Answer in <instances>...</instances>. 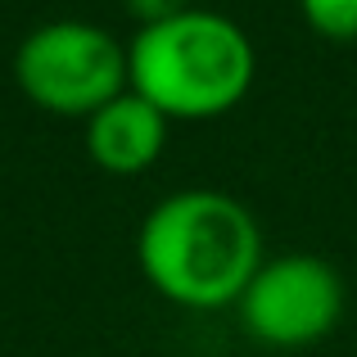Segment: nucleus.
<instances>
[{"label": "nucleus", "instance_id": "nucleus-5", "mask_svg": "<svg viewBox=\"0 0 357 357\" xmlns=\"http://www.w3.org/2000/svg\"><path fill=\"white\" fill-rule=\"evenodd\" d=\"M167 145V118L136 91H122L86 118V154L109 176H140Z\"/></svg>", "mask_w": 357, "mask_h": 357}, {"label": "nucleus", "instance_id": "nucleus-2", "mask_svg": "<svg viewBox=\"0 0 357 357\" xmlns=\"http://www.w3.org/2000/svg\"><path fill=\"white\" fill-rule=\"evenodd\" d=\"M131 91L167 122L222 118L249 96L258 54L240 23L213 9H185L167 23L140 27L127 45Z\"/></svg>", "mask_w": 357, "mask_h": 357}, {"label": "nucleus", "instance_id": "nucleus-7", "mask_svg": "<svg viewBox=\"0 0 357 357\" xmlns=\"http://www.w3.org/2000/svg\"><path fill=\"white\" fill-rule=\"evenodd\" d=\"M131 18H140V27H154V23H167V18L185 14V9H195L190 0H127Z\"/></svg>", "mask_w": 357, "mask_h": 357}, {"label": "nucleus", "instance_id": "nucleus-6", "mask_svg": "<svg viewBox=\"0 0 357 357\" xmlns=\"http://www.w3.org/2000/svg\"><path fill=\"white\" fill-rule=\"evenodd\" d=\"M307 27L326 41H357V0H298Z\"/></svg>", "mask_w": 357, "mask_h": 357}, {"label": "nucleus", "instance_id": "nucleus-1", "mask_svg": "<svg viewBox=\"0 0 357 357\" xmlns=\"http://www.w3.org/2000/svg\"><path fill=\"white\" fill-rule=\"evenodd\" d=\"M145 280L167 303L213 312L236 307L262 267V231L240 199L222 190L167 195L136 236Z\"/></svg>", "mask_w": 357, "mask_h": 357}, {"label": "nucleus", "instance_id": "nucleus-4", "mask_svg": "<svg viewBox=\"0 0 357 357\" xmlns=\"http://www.w3.org/2000/svg\"><path fill=\"white\" fill-rule=\"evenodd\" d=\"M236 312L249 340L267 344V349H307L340 326L344 280L317 253L262 258Z\"/></svg>", "mask_w": 357, "mask_h": 357}, {"label": "nucleus", "instance_id": "nucleus-3", "mask_svg": "<svg viewBox=\"0 0 357 357\" xmlns=\"http://www.w3.org/2000/svg\"><path fill=\"white\" fill-rule=\"evenodd\" d=\"M14 82L36 109L54 118H91L131 86L127 50L96 23L59 18L18 41Z\"/></svg>", "mask_w": 357, "mask_h": 357}]
</instances>
